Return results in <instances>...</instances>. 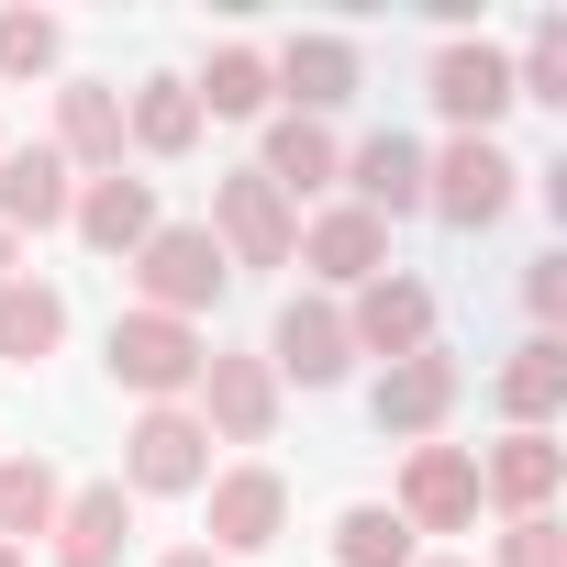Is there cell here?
Returning <instances> with one entry per match:
<instances>
[{"instance_id": "cell-1", "label": "cell", "mask_w": 567, "mask_h": 567, "mask_svg": "<svg viewBox=\"0 0 567 567\" xmlns=\"http://www.w3.org/2000/svg\"><path fill=\"white\" fill-rule=\"evenodd\" d=\"M223 245L200 234V223H156L145 245H134V290H145V312H167V323H189V312H212L223 301Z\"/></svg>"}, {"instance_id": "cell-2", "label": "cell", "mask_w": 567, "mask_h": 567, "mask_svg": "<svg viewBox=\"0 0 567 567\" xmlns=\"http://www.w3.org/2000/svg\"><path fill=\"white\" fill-rule=\"evenodd\" d=\"M200 368H212V346H200L189 323H167V312H123V323H112V379H123V390L178 401V390H200Z\"/></svg>"}, {"instance_id": "cell-3", "label": "cell", "mask_w": 567, "mask_h": 567, "mask_svg": "<svg viewBox=\"0 0 567 567\" xmlns=\"http://www.w3.org/2000/svg\"><path fill=\"white\" fill-rule=\"evenodd\" d=\"M200 234L223 245V267H290V245H301V234H290V200H278L256 167L212 189V223H200Z\"/></svg>"}, {"instance_id": "cell-4", "label": "cell", "mask_w": 567, "mask_h": 567, "mask_svg": "<svg viewBox=\"0 0 567 567\" xmlns=\"http://www.w3.org/2000/svg\"><path fill=\"white\" fill-rule=\"evenodd\" d=\"M512 178H523V167H512L489 134H456V145L423 167V200L456 212V223H501V212H512Z\"/></svg>"}, {"instance_id": "cell-5", "label": "cell", "mask_w": 567, "mask_h": 567, "mask_svg": "<svg viewBox=\"0 0 567 567\" xmlns=\"http://www.w3.org/2000/svg\"><path fill=\"white\" fill-rule=\"evenodd\" d=\"M123 467H134V489H200V478H212V423L178 412V401H156V412L123 434Z\"/></svg>"}, {"instance_id": "cell-6", "label": "cell", "mask_w": 567, "mask_h": 567, "mask_svg": "<svg viewBox=\"0 0 567 567\" xmlns=\"http://www.w3.org/2000/svg\"><path fill=\"white\" fill-rule=\"evenodd\" d=\"M390 512H401L412 534H456V523H478V456H456V445H412Z\"/></svg>"}, {"instance_id": "cell-7", "label": "cell", "mask_w": 567, "mask_h": 567, "mask_svg": "<svg viewBox=\"0 0 567 567\" xmlns=\"http://www.w3.org/2000/svg\"><path fill=\"white\" fill-rule=\"evenodd\" d=\"M346 346H368V357H390V368H401V357H423V346H434V301L412 290V278H390V267H379L368 290H357V312H346Z\"/></svg>"}, {"instance_id": "cell-8", "label": "cell", "mask_w": 567, "mask_h": 567, "mask_svg": "<svg viewBox=\"0 0 567 567\" xmlns=\"http://www.w3.org/2000/svg\"><path fill=\"white\" fill-rule=\"evenodd\" d=\"M278 523H290V478L278 467L212 478V556H256V545H278Z\"/></svg>"}, {"instance_id": "cell-9", "label": "cell", "mask_w": 567, "mask_h": 567, "mask_svg": "<svg viewBox=\"0 0 567 567\" xmlns=\"http://www.w3.org/2000/svg\"><path fill=\"white\" fill-rule=\"evenodd\" d=\"M434 112H445L456 134H489V123L512 112V56H489V45H434Z\"/></svg>"}, {"instance_id": "cell-10", "label": "cell", "mask_w": 567, "mask_h": 567, "mask_svg": "<svg viewBox=\"0 0 567 567\" xmlns=\"http://www.w3.org/2000/svg\"><path fill=\"white\" fill-rule=\"evenodd\" d=\"M68 200L79 189H68L56 145H0V234H23V223L45 234V223H68Z\"/></svg>"}, {"instance_id": "cell-11", "label": "cell", "mask_w": 567, "mask_h": 567, "mask_svg": "<svg viewBox=\"0 0 567 567\" xmlns=\"http://www.w3.org/2000/svg\"><path fill=\"white\" fill-rule=\"evenodd\" d=\"M200 401H212V423H223L234 445H267V434H278V379H267V357H212V368H200Z\"/></svg>"}, {"instance_id": "cell-12", "label": "cell", "mask_w": 567, "mask_h": 567, "mask_svg": "<svg viewBox=\"0 0 567 567\" xmlns=\"http://www.w3.org/2000/svg\"><path fill=\"white\" fill-rule=\"evenodd\" d=\"M346 312H323V301H290L278 312V334H267V368H290L301 390H323V379H346Z\"/></svg>"}, {"instance_id": "cell-13", "label": "cell", "mask_w": 567, "mask_h": 567, "mask_svg": "<svg viewBox=\"0 0 567 567\" xmlns=\"http://www.w3.org/2000/svg\"><path fill=\"white\" fill-rule=\"evenodd\" d=\"M56 156L68 167H123V101L101 90V79H79V90H56Z\"/></svg>"}, {"instance_id": "cell-14", "label": "cell", "mask_w": 567, "mask_h": 567, "mask_svg": "<svg viewBox=\"0 0 567 567\" xmlns=\"http://www.w3.org/2000/svg\"><path fill=\"white\" fill-rule=\"evenodd\" d=\"M346 178H357V212H423V145L412 134H368L357 156H346Z\"/></svg>"}, {"instance_id": "cell-15", "label": "cell", "mask_w": 567, "mask_h": 567, "mask_svg": "<svg viewBox=\"0 0 567 567\" xmlns=\"http://www.w3.org/2000/svg\"><path fill=\"white\" fill-rule=\"evenodd\" d=\"M68 223H79L101 256H134V245L156 234V200H145V178H123V167H112V178H90V189L68 200Z\"/></svg>"}, {"instance_id": "cell-16", "label": "cell", "mask_w": 567, "mask_h": 567, "mask_svg": "<svg viewBox=\"0 0 567 567\" xmlns=\"http://www.w3.org/2000/svg\"><path fill=\"white\" fill-rule=\"evenodd\" d=\"M456 412V368L423 346V357H401L390 379H379V434H434Z\"/></svg>"}, {"instance_id": "cell-17", "label": "cell", "mask_w": 567, "mask_h": 567, "mask_svg": "<svg viewBox=\"0 0 567 567\" xmlns=\"http://www.w3.org/2000/svg\"><path fill=\"white\" fill-rule=\"evenodd\" d=\"M123 534H134V512H123V478H101V489L56 501V567H112V556H123Z\"/></svg>"}, {"instance_id": "cell-18", "label": "cell", "mask_w": 567, "mask_h": 567, "mask_svg": "<svg viewBox=\"0 0 567 567\" xmlns=\"http://www.w3.org/2000/svg\"><path fill=\"white\" fill-rule=\"evenodd\" d=\"M556 467H567V456H556L545 434H512V445H489V456H478V489L523 523V512H545V501H556Z\"/></svg>"}, {"instance_id": "cell-19", "label": "cell", "mask_w": 567, "mask_h": 567, "mask_svg": "<svg viewBox=\"0 0 567 567\" xmlns=\"http://www.w3.org/2000/svg\"><path fill=\"white\" fill-rule=\"evenodd\" d=\"M379 256H390V223H379V212H357V200H346V212H323V223H312V267H323V278H346V290H368Z\"/></svg>"}, {"instance_id": "cell-20", "label": "cell", "mask_w": 567, "mask_h": 567, "mask_svg": "<svg viewBox=\"0 0 567 567\" xmlns=\"http://www.w3.org/2000/svg\"><path fill=\"white\" fill-rule=\"evenodd\" d=\"M278 90H290V101H301V123H323V112H334V101L357 90V56H346L334 34H301L290 56H278Z\"/></svg>"}, {"instance_id": "cell-21", "label": "cell", "mask_w": 567, "mask_h": 567, "mask_svg": "<svg viewBox=\"0 0 567 567\" xmlns=\"http://www.w3.org/2000/svg\"><path fill=\"white\" fill-rule=\"evenodd\" d=\"M123 134H134L145 156H189V145H200V101H189V79H145L134 112H123Z\"/></svg>"}, {"instance_id": "cell-22", "label": "cell", "mask_w": 567, "mask_h": 567, "mask_svg": "<svg viewBox=\"0 0 567 567\" xmlns=\"http://www.w3.org/2000/svg\"><path fill=\"white\" fill-rule=\"evenodd\" d=\"M56 334H68V301H56V290H34V278H12V290H0V368L56 357Z\"/></svg>"}, {"instance_id": "cell-23", "label": "cell", "mask_w": 567, "mask_h": 567, "mask_svg": "<svg viewBox=\"0 0 567 567\" xmlns=\"http://www.w3.org/2000/svg\"><path fill=\"white\" fill-rule=\"evenodd\" d=\"M334 167H346V156H334V134L290 112V123H278V134H267V167H256V178H267L278 200H290V189H334Z\"/></svg>"}, {"instance_id": "cell-24", "label": "cell", "mask_w": 567, "mask_h": 567, "mask_svg": "<svg viewBox=\"0 0 567 567\" xmlns=\"http://www.w3.org/2000/svg\"><path fill=\"white\" fill-rule=\"evenodd\" d=\"M56 467L45 456H0V545H23V534H56Z\"/></svg>"}, {"instance_id": "cell-25", "label": "cell", "mask_w": 567, "mask_h": 567, "mask_svg": "<svg viewBox=\"0 0 567 567\" xmlns=\"http://www.w3.org/2000/svg\"><path fill=\"white\" fill-rule=\"evenodd\" d=\"M556 401H567V346H545V334H534V346H523V357L501 368V412H512V423L534 434V423H545Z\"/></svg>"}, {"instance_id": "cell-26", "label": "cell", "mask_w": 567, "mask_h": 567, "mask_svg": "<svg viewBox=\"0 0 567 567\" xmlns=\"http://www.w3.org/2000/svg\"><path fill=\"white\" fill-rule=\"evenodd\" d=\"M334 556H346V567H412V523H401L390 501H357V512L334 523Z\"/></svg>"}, {"instance_id": "cell-27", "label": "cell", "mask_w": 567, "mask_h": 567, "mask_svg": "<svg viewBox=\"0 0 567 567\" xmlns=\"http://www.w3.org/2000/svg\"><path fill=\"white\" fill-rule=\"evenodd\" d=\"M189 101H200V112H256V101H267V56L223 45V56H212V79H200Z\"/></svg>"}, {"instance_id": "cell-28", "label": "cell", "mask_w": 567, "mask_h": 567, "mask_svg": "<svg viewBox=\"0 0 567 567\" xmlns=\"http://www.w3.org/2000/svg\"><path fill=\"white\" fill-rule=\"evenodd\" d=\"M512 101H567V23H545L512 68Z\"/></svg>"}, {"instance_id": "cell-29", "label": "cell", "mask_w": 567, "mask_h": 567, "mask_svg": "<svg viewBox=\"0 0 567 567\" xmlns=\"http://www.w3.org/2000/svg\"><path fill=\"white\" fill-rule=\"evenodd\" d=\"M0 68H12V79H45V68H56V23H45V12H0Z\"/></svg>"}, {"instance_id": "cell-30", "label": "cell", "mask_w": 567, "mask_h": 567, "mask_svg": "<svg viewBox=\"0 0 567 567\" xmlns=\"http://www.w3.org/2000/svg\"><path fill=\"white\" fill-rule=\"evenodd\" d=\"M501 567H567V534H556V512H523V523L501 534Z\"/></svg>"}, {"instance_id": "cell-31", "label": "cell", "mask_w": 567, "mask_h": 567, "mask_svg": "<svg viewBox=\"0 0 567 567\" xmlns=\"http://www.w3.org/2000/svg\"><path fill=\"white\" fill-rule=\"evenodd\" d=\"M523 301H534V323H556V312H567V267H556V256L523 278Z\"/></svg>"}, {"instance_id": "cell-32", "label": "cell", "mask_w": 567, "mask_h": 567, "mask_svg": "<svg viewBox=\"0 0 567 567\" xmlns=\"http://www.w3.org/2000/svg\"><path fill=\"white\" fill-rule=\"evenodd\" d=\"M167 567H223V556H212V545H178V556H167Z\"/></svg>"}, {"instance_id": "cell-33", "label": "cell", "mask_w": 567, "mask_h": 567, "mask_svg": "<svg viewBox=\"0 0 567 567\" xmlns=\"http://www.w3.org/2000/svg\"><path fill=\"white\" fill-rule=\"evenodd\" d=\"M0 290H12V234H0Z\"/></svg>"}, {"instance_id": "cell-34", "label": "cell", "mask_w": 567, "mask_h": 567, "mask_svg": "<svg viewBox=\"0 0 567 567\" xmlns=\"http://www.w3.org/2000/svg\"><path fill=\"white\" fill-rule=\"evenodd\" d=\"M0 567H23V545H0Z\"/></svg>"}, {"instance_id": "cell-35", "label": "cell", "mask_w": 567, "mask_h": 567, "mask_svg": "<svg viewBox=\"0 0 567 567\" xmlns=\"http://www.w3.org/2000/svg\"><path fill=\"white\" fill-rule=\"evenodd\" d=\"M434 567H467V556H434Z\"/></svg>"}]
</instances>
